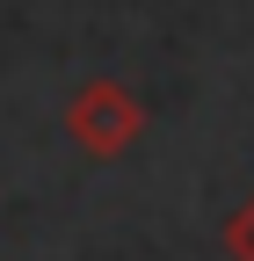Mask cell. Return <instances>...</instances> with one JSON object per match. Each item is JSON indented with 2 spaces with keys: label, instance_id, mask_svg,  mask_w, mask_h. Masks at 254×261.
Segmentation results:
<instances>
[{
  "label": "cell",
  "instance_id": "obj_1",
  "mask_svg": "<svg viewBox=\"0 0 254 261\" xmlns=\"http://www.w3.org/2000/svg\"><path fill=\"white\" fill-rule=\"evenodd\" d=\"M233 247H240V254H247V261H254V232H233Z\"/></svg>",
  "mask_w": 254,
  "mask_h": 261
}]
</instances>
